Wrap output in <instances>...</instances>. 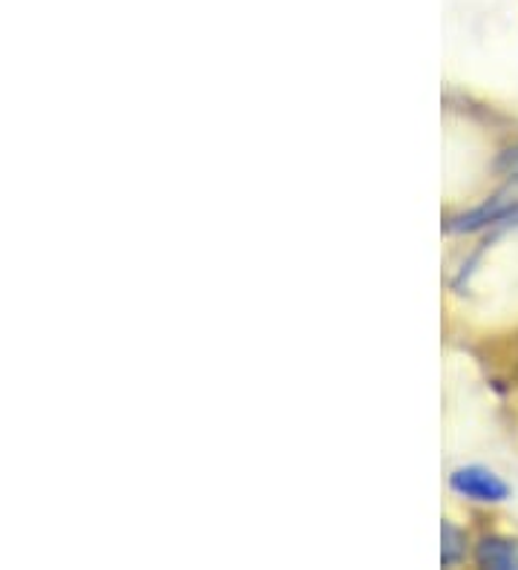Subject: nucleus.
Returning a JSON list of instances; mask_svg holds the SVG:
<instances>
[{"label":"nucleus","instance_id":"nucleus-4","mask_svg":"<svg viewBox=\"0 0 518 570\" xmlns=\"http://www.w3.org/2000/svg\"><path fill=\"white\" fill-rule=\"evenodd\" d=\"M507 219H516V223H518V208H516V210H512V214H510V216H507Z\"/></svg>","mask_w":518,"mask_h":570},{"label":"nucleus","instance_id":"nucleus-2","mask_svg":"<svg viewBox=\"0 0 518 570\" xmlns=\"http://www.w3.org/2000/svg\"><path fill=\"white\" fill-rule=\"evenodd\" d=\"M476 562L492 570H518V542L516 539H483L476 550Z\"/></svg>","mask_w":518,"mask_h":570},{"label":"nucleus","instance_id":"nucleus-1","mask_svg":"<svg viewBox=\"0 0 518 570\" xmlns=\"http://www.w3.org/2000/svg\"><path fill=\"white\" fill-rule=\"evenodd\" d=\"M449 488L461 499L481 501V504L505 501L510 495V488L487 466H458L456 473L449 475Z\"/></svg>","mask_w":518,"mask_h":570},{"label":"nucleus","instance_id":"nucleus-3","mask_svg":"<svg viewBox=\"0 0 518 570\" xmlns=\"http://www.w3.org/2000/svg\"><path fill=\"white\" fill-rule=\"evenodd\" d=\"M461 557V533L452 524H443V564L458 562Z\"/></svg>","mask_w":518,"mask_h":570}]
</instances>
